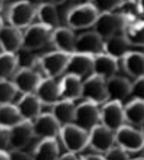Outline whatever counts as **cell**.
I'll use <instances>...</instances> for the list:
<instances>
[{"instance_id":"obj_38","label":"cell","mask_w":144,"mask_h":160,"mask_svg":"<svg viewBox=\"0 0 144 160\" xmlns=\"http://www.w3.org/2000/svg\"><path fill=\"white\" fill-rule=\"evenodd\" d=\"M130 96L135 100L144 101V77L135 79L134 82L132 83Z\"/></svg>"},{"instance_id":"obj_10","label":"cell","mask_w":144,"mask_h":160,"mask_svg":"<svg viewBox=\"0 0 144 160\" xmlns=\"http://www.w3.org/2000/svg\"><path fill=\"white\" fill-rule=\"evenodd\" d=\"M74 124L88 132L100 124V109L98 105L85 100L77 105Z\"/></svg>"},{"instance_id":"obj_8","label":"cell","mask_w":144,"mask_h":160,"mask_svg":"<svg viewBox=\"0 0 144 160\" xmlns=\"http://www.w3.org/2000/svg\"><path fill=\"white\" fill-rule=\"evenodd\" d=\"M70 56L59 51L46 53L39 58V66L46 74V77L55 79V77L65 73Z\"/></svg>"},{"instance_id":"obj_31","label":"cell","mask_w":144,"mask_h":160,"mask_svg":"<svg viewBox=\"0 0 144 160\" xmlns=\"http://www.w3.org/2000/svg\"><path fill=\"white\" fill-rule=\"evenodd\" d=\"M24 120L16 105L12 104L0 105V126L12 128Z\"/></svg>"},{"instance_id":"obj_22","label":"cell","mask_w":144,"mask_h":160,"mask_svg":"<svg viewBox=\"0 0 144 160\" xmlns=\"http://www.w3.org/2000/svg\"><path fill=\"white\" fill-rule=\"evenodd\" d=\"M41 105L35 94H25L18 100L16 107L24 120L32 122L41 114Z\"/></svg>"},{"instance_id":"obj_46","label":"cell","mask_w":144,"mask_h":160,"mask_svg":"<svg viewBox=\"0 0 144 160\" xmlns=\"http://www.w3.org/2000/svg\"><path fill=\"white\" fill-rule=\"evenodd\" d=\"M66 1H68V0H50V2L55 5H59L61 4V3H64Z\"/></svg>"},{"instance_id":"obj_47","label":"cell","mask_w":144,"mask_h":160,"mask_svg":"<svg viewBox=\"0 0 144 160\" xmlns=\"http://www.w3.org/2000/svg\"><path fill=\"white\" fill-rule=\"evenodd\" d=\"M3 2H4V0H0V12L2 10V6H3Z\"/></svg>"},{"instance_id":"obj_44","label":"cell","mask_w":144,"mask_h":160,"mask_svg":"<svg viewBox=\"0 0 144 160\" xmlns=\"http://www.w3.org/2000/svg\"><path fill=\"white\" fill-rule=\"evenodd\" d=\"M137 4H138V9H139L140 15H142V16L144 17V0H138Z\"/></svg>"},{"instance_id":"obj_39","label":"cell","mask_w":144,"mask_h":160,"mask_svg":"<svg viewBox=\"0 0 144 160\" xmlns=\"http://www.w3.org/2000/svg\"><path fill=\"white\" fill-rule=\"evenodd\" d=\"M11 133L9 128L0 126V151H6L10 147Z\"/></svg>"},{"instance_id":"obj_26","label":"cell","mask_w":144,"mask_h":160,"mask_svg":"<svg viewBox=\"0 0 144 160\" xmlns=\"http://www.w3.org/2000/svg\"><path fill=\"white\" fill-rule=\"evenodd\" d=\"M34 160H58L60 158V147L56 139H44L34 148Z\"/></svg>"},{"instance_id":"obj_11","label":"cell","mask_w":144,"mask_h":160,"mask_svg":"<svg viewBox=\"0 0 144 160\" xmlns=\"http://www.w3.org/2000/svg\"><path fill=\"white\" fill-rule=\"evenodd\" d=\"M52 31L42 24H34L29 26L23 33L22 48L30 51L38 50L43 48L50 41Z\"/></svg>"},{"instance_id":"obj_49","label":"cell","mask_w":144,"mask_h":160,"mask_svg":"<svg viewBox=\"0 0 144 160\" xmlns=\"http://www.w3.org/2000/svg\"><path fill=\"white\" fill-rule=\"evenodd\" d=\"M131 160H144V157H138V158H132V159Z\"/></svg>"},{"instance_id":"obj_3","label":"cell","mask_w":144,"mask_h":160,"mask_svg":"<svg viewBox=\"0 0 144 160\" xmlns=\"http://www.w3.org/2000/svg\"><path fill=\"white\" fill-rule=\"evenodd\" d=\"M116 145L128 153H137L144 148V136L140 129L124 124L115 132Z\"/></svg>"},{"instance_id":"obj_48","label":"cell","mask_w":144,"mask_h":160,"mask_svg":"<svg viewBox=\"0 0 144 160\" xmlns=\"http://www.w3.org/2000/svg\"><path fill=\"white\" fill-rule=\"evenodd\" d=\"M139 129H141V131L142 132V134H143V136H144V123L142 124V125H141V126H140Z\"/></svg>"},{"instance_id":"obj_6","label":"cell","mask_w":144,"mask_h":160,"mask_svg":"<svg viewBox=\"0 0 144 160\" xmlns=\"http://www.w3.org/2000/svg\"><path fill=\"white\" fill-rule=\"evenodd\" d=\"M81 98L98 105L105 104L108 101L105 80L98 76L92 74L85 81H83Z\"/></svg>"},{"instance_id":"obj_45","label":"cell","mask_w":144,"mask_h":160,"mask_svg":"<svg viewBox=\"0 0 144 160\" xmlns=\"http://www.w3.org/2000/svg\"><path fill=\"white\" fill-rule=\"evenodd\" d=\"M0 160H10L7 151H0Z\"/></svg>"},{"instance_id":"obj_25","label":"cell","mask_w":144,"mask_h":160,"mask_svg":"<svg viewBox=\"0 0 144 160\" xmlns=\"http://www.w3.org/2000/svg\"><path fill=\"white\" fill-rule=\"evenodd\" d=\"M76 105L74 101L67 100H60L52 105L51 115L54 116L61 127L67 124H74Z\"/></svg>"},{"instance_id":"obj_34","label":"cell","mask_w":144,"mask_h":160,"mask_svg":"<svg viewBox=\"0 0 144 160\" xmlns=\"http://www.w3.org/2000/svg\"><path fill=\"white\" fill-rule=\"evenodd\" d=\"M17 92L12 81L0 80V105L12 104Z\"/></svg>"},{"instance_id":"obj_2","label":"cell","mask_w":144,"mask_h":160,"mask_svg":"<svg viewBox=\"0 0 144 160\" xmlns=\"http://www.w3.org/2000/svg\"><path fill=\"white\" fill-rule=\"evenodd\" d=\"M98 17V12L89 2L79 4L70 10L66 22L70 29L79 30L94 26Z\"/></svg>"},{"instance_id":"obj_9","label":"cell","mask_w":144,"mask_h":160,"mask_svg":"<svg viewBox=\"0 0 144 160\" xmlns=\"http://www.w3.org/2000/svg\"><path fill=\"white\" fill-rule=\"evenodd\" d=\"M124 107L122 102L108 101L100 109V124L113 132L125 124Z\"/></svg>"},{"instance_id":"obj_20","label":"cell","mask_w":144,"mask_h":160,"mask_svg":"<svg viewBox=\"0 0 144 160\" xmlns=\"http://www.w3.org/2000/svg\"><path fill=\"white\" fill-rule=\"evenodd\" d=\"M106 86L108 101L122 102V100L130 96L132 83H130V81L124 77L114 76L106 81Z\"/></svg>"},{"instance_id":"obj_40","label":"cell","mask_w":144,"mask_h":160,"mask_svg":"<svg viewBox=\"0 0 144 160\" xmlns=\"http://www.w3.org/2000/svg\"><path fill=\"white\" fill-rule=\"evenodd\" d=\"M10 160H34L32 154L24 152L23 149H16L11 148L8 152Z\"/></svg>"},{"instance_id":"obj_37","label":"cell","mask_w":144,"mask_h":160,"mask_svg":"<svg viewBox=\"0 0 144 160\" xmlns=\"http://www.w3.org/2000/svg\"><path fill=\"white\" fill-rule=\"evenodd\" d=\"M103 157L105 160H131L129 153L118 145L113 146L103 154Z\"/></svg>"},{"instance_id":"obj_17","label":"cell","mask_w":144,"mask_h":160,"mask_svg":"<svg viewBox=\"0 0 144 160\" xmlns=\"http://www.w3.org/2000/svg\"><path fill=\"white\" fill-rule=\"evenodd\" d=\"M76 38L69 28H58L52 31L50 42L55 50L71 55L75 50Z\"/></svg>"},{"instance_id":"obj_35","label":"cell","mask_w":144,"mask_h":160,"mask_svg":"<svg viewBox=\"0 0 144 160\" xmlns=\"http://www.w3.org/2000/svg\"><path fill=\"white\" fill-rule=\"evenodd\" d=\"M32 52L33 51L27 50L22 48L16 53L18 67L33 69L36 63L39 64V58L34 55Z\"/></svg>"},{"instance_id":"obj_24","label":"cell","mask_w":144,"mask_h":160,"mask_svg":"<svg viewBox=\"0 0 144 160\" xmlns=\"http://www.w3.org/2000/svg\"><path fill=\"white\" fill-rule=\"evenodd\" d=\"M61 100H74L81 98L83 81L78 77L65 74L59 82Z\"/></svg>"},{"instance_id":"obj_33","label":"cell","mask_w":144,"mask_h":160,"mask_svg":"<svg viewBox=\"0 0 144 160\" xmlns=\"http://www.w3.org/2000/svg\"><path fill=\"white\" fill-rule=\"evenodd\" d=\"M18 67L16 54L2 52L0 54V80H7L16 73Z\"/></svg>"},{"instance_id":"obj_5","label":"cell","mask_w":144,"mask_h":160,"mask_svg":"<svg viewBox=\"0 0 144 160\" xmlns=\"http://www.w3.org/2000/svg\"><path fill=\"white\" fill-rule=\"evenodd\" d=\"M36 16V8L25 0L13 3L7 12L9 25L22 29L31 26V22Z\"/></svg>"},{"instance_id":"obj_23","label":"cell","mask_w":144,"mask_h":160,"mask_svg":"<svg viewBox=\"0 0 144 160\" xmlns=\"http://www.w3.org/2000/svg\"><path fill=\"white\" fill-rule=\"evenodd\" d=\"M103 41V53L117 61L122 60L131 52L130 47L132 46L122 34H117Z\"/></svg>"},{"instance_id":"obj_21","label":"cell","mask_w":144,"mask_h":160,"mask_svg":"<svg viewBox=\"0 0 144 160\" xmlns=\"http://www.w3.org/2000/svg\"><path fill=\"white\" fill-rule=\"evenodd\" d=\"M118 70V61L105 53H101L94 57L92 74L98 76L107 81L116 76Z\"/></svg>"},{"instance_id":"obj_36","label":"cell","mask_w":144,"mask_h":160,"mask_svg":"<svg viewBox=\"0 0 144 160\" xmlns=\"http://www.w3.org/2000/svg\"><path fill=\"white\" fill-rule=\"evenodd\" d=\"M123 0H89V3L97 10L98 14L104 12H113Z\"/></svg>"},{"instance_id":"obj_16","label":"cell","mask_w":144,"mask_h":160,"mask_svg":"<svg viewBox=\"0 0 144 160\" xmlns=\"http://www.w3.org/2000/svg\"><path fill=\"white\" fill-rule=\"evenodd\" d=\"M34 94L42 105L52 106L61 100L59 82L55 78H42Z\"/></svg>"},{"instance_id":"obj_15","label":"cell","mask_w":144,"mask_h":160,"mask_svg":"<svg viewBox=\"0 0 144 160\" xmlns=\"http://www.w3.org/2000/svg\"><path fill=\"white\" fill-rule=\"evenodd\" d=\"M22 39L21 29L15 27L7 25L0 30V48L2 52L16 54L22 48Z\"/></svg>"},{"instance_id":"obj_14","label":"cell","mask_w":144,"mask_h":160,"mask_svg":"<svg viewBox=\"0 0 144 160\" xmlns=\"http://www.w3.org/2000/svg\"><path fill=\"white\" fill-rule=\"evenodd\" d=\"M104 41L94 31L84 32L76 38L74 53L95 57L103 53Z\"/></svg>"},{"instance_id":"obj_13","label":"cell","mask_w":144,"mask_h":160,"mask_svg":"<svg viewBox=\"0 0 144 160\" xmlns=\"http://www.w3.org/2000/svg\"><path fill=\"white\" fill-rule=\"evenodd\" d=\"M42 80L38 72L31 68H20L13 76L12 83L18 92L34 94Z\"/></svg>"},{"instance_id":"obj_19","label":"cell","mask_w":144,"mask_h":160,"mask_svg":"<svg viewBox=\"0 0 144 160\" xmlns=\"http://www.w3.org/2000/svg\"><path fill=\"white\" fill-rule=\"evenodd\" d=\"M93 60L94 57L91 56L73 53L70 56L65 75H73L82 79L93 71Z\"/></svg>"},{"instance_id":"obj_51","label":"cell","mask_w":144,"mask_h":160,"mask_svg":"<svg viewBox=\"0 0 144 160\" xmlns=\"http://www.w3.org/2000/svg\"><path fill=\"white\" fill-rule=\"evenodd\" d=\"M132 1H135V2H138V0H132Z\"/></svg>"},{"instance_id":"obj_4","label":"cell","mask_w":144,"mask_h":160,"mask_svg":"<svg viewBox=\"0 0 144 160\" xmlns=\"http://www.w3.org/2000/svg\"><path fill=\"white\" fill-rule=\"evenodd\" d=\"M126 21L115 12H104L98 14L94 24V31L103 39L117 35L126 26Z\"/></svg>"},{"instance_id":"obj_43","label":"cell","mask_w":144,"mask_h":160,"mask_svg":"<svg viewBox=\"0 0 144 160\" xmlns=\"http://www.w3.org/2000/svg\"><path fill=\"white\" fill-rule=\"evenodd\" d=\"M26 2H29L30 4L34 6L35 8H39L41 5L47 3V2H50V0H25Z\"/></svg>"},{"instance_id":"obj_50","label":"cell","mask_w":144,"mask_h":160,"mask_svg":"<svg viewBox=\"0 0 144 160\" xmlns=\"http://www.w3.org/2000/svg\"><path fill=\"white\" fill-rule=\"evenodd\" d=\"M2 27H3V24H2V19H1V18H0V30H1V28H2Z\"/></svg>"},{"instance_id":"obj_1","label":"cell","mask_w":144,"mask_h":160,"mask_svg":"<svg viewBox=\"0 0 144 160\" xmlns=\"http://www.w3.org/2000/svg\"><path fill=\"white\" fill-rule=\"evenodd\" d=\"M60 138L67 152L80 153L89 146V132L70 124L61 127Z\"/></svg>"},{"instance_id":"obj_28","label":"cell","mask_w":144,"mask_h":160,"mask_svg":"<svg viewBox=\"0 0 144 160\" xmlns=\"http://www.w3.org/2000/svg\"><path fill=\"white\" fill-rule=\"evenodd\" d=\"M36 16L40 21L39 23L47 27L51 31L60 28V18L55 5L47 2L36 8Z\"/></svg>"},{"instance_id":"obj_12","label":"cell","mask_w":144,"mask_h":160,"mask_svg":"<svg viewBox=\"0 0 144 160\" xmlns=\"http://www.w3.org/2000/svg\"><path fill=\"white\" fill-rule=\"evenodd\" d=\"M35 137L44 139H57L60 137L61 125L55 120L51 113L41 114L32 121Z\"/></svg>"},{"instance_id":"obj_18","label":"cell","mask_w":144,"mask_h":160,"mask_svg":"<svg viewBox=\"0 0 144 160\" xmlns=\"http://www.w3.org/2000/svg\"><path fill=\"white\" fill-rule=\"evenodd\" d=\"M10 133V148L16 149H23L31 139L35 137L32 122L29 120H22L19 124L11 128Z\"/></svg>"},{"instance_id":"obj_42","label":"cell","mask_w":144,"mask_h":160,"mask_svg":"<svg viewBox=\"0 0 144 160\" xmlns=\"http://www.w3.org/2000/svg\"><path fill=\"white\" fill-rule=\"evenodd\" d=\"M81 160H105L103 155L100 153H94V154H87V155L80 157Z\"/></svg>"},{"instance_id":"obj_32","label":"cell","mask_w":144,"mask_h":160,"mask_svg":"<svg viewBox=\"0 0 144 160\" xmlns=\"http://www.w3.org/2000/svg\"><path fill=\"white\" fill-rule=\"evenodd\" d=\"M113 12L123 18L127 24L139 21L138 17L140 16L139 9L137 2L132 0H123L121 4L118 6Z\"/></svg>"},{"instance_id":"obj_27","label":"cell","mask_w":144,"mask_h":160,"mask_svg":"<svg viewBox=\"0 0 144 160\" xmlns=\"http://www.w3.org/2000/svg\"><path fill=\"white\" fill-rule=\"evenodd\" d=\"M122 65L125 72L132 78L144 77V53L131 51L122 59Z\"/></svg>"},{"instance_id":"obj_41","label":"cell","mask_w":144,"mask_h":160,"mask_svg":"<svg viewBox=\"0 0 144 160\" xmlns=\"http://www.w3.org/2000/svg\"><path fill=\"white\" fill-rule=\"evenodd\" d=\"M58 160H81V158H79L77 153L67 152L63 155H60Z\"/></svg>"},{"instance_id":"obj_29","label":"cell","mask_w":144,"mask_h":160,"mask_svg":"<svg viewBox=\"0 0 144 160\" xmlns=\"http://www.w3.org/2000/svg\"><path fill=\"white\" fill-rule=\"evenodd\" d=\"M126 122L132 126H141L144 123V101L133 100L124 106Z\"/></svg>"},{"instance_id":"obj_30","label":"cell","mask_w":144,"mask_h":160,"mask_svg":"<svg viewBox=\"0 0 144 160\" xmlns=\"http://www.w3.org/2000/svg\"><path fill=\"white\" fill-rule=\"evenodd\" d=\"M122 35L131 46L144 48V22L137 21L126 24Z\"/></svg>"},{"instance_id":"obj_7","label":"cell","mask_w":144,"mask_h":160,"mask_svg":"<svg viewBox=\"0 0 144 160\" xmlns=\"http://www.w3.org/2000/svg\"><path fill=\"white\" fill-rule=\"evenodd\" d=\"M116 145L115 132L98 124L89 132V147L96 153L104 154Z\"/></svg>"}]
</instances>
